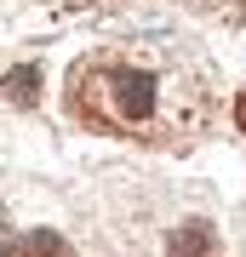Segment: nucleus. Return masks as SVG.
<instances>
[{
	"label": "nucleus",
	"mask_w": 246,
	"mask_h": 257,
	"mask_svg": "<svg viewBox=\"0 0 246 257\" xmlns=\"http://www.w3.org/2000/svg\"><path fill=\"white\" fill-rule=\"evenodd\" d=\"M74 109H80L92 126H109V132H143L160 109V86L149 69L132 63H86L74 74Z\"/></svg>",
	"instance_id": "1"
},
{
	"label": "nucleus",
	"mask_w": 246,
	"mask_h": 257,
	"mask_svg": "<svg viewBox=\"0 0 246 257\" xmlns=\"http://www.w3.org/2000/svg\"><path fill=\"white\" fill-rule=\"evenodd\" d=\"M0 257H74V246L63 234H52V229H35V234H18Z\"/></svg>",
	"instance_id": "2"
},
{
	"label": "nucleus",
	"mask_w": 246,
	"mask_h": 257,
	"mask_svg": "<svg viewBox=\"0 0 246 257\" xmlns=\"http://www.w3.org/2000/svg\"><path fill=\"white\" fill-rule=\"evenodd\" d=\"M206 246H212L206 223H183V229L172 234V246H166V257H206Z\"/></svg>",
	"instance_id": "3"
},
{
	"label": "nucleus",
	"mask_w": 246,
	"mask_h": 257,
	"mask_svg": "<svg viewBox=\"0 0 246 257\" xmlns=\"http://www.w3.org/2000/svg\"><path fill=\"white\" fill-rule=\"evenodd\" d=\"M6 92L18 97V103H35V92H40V69H18V74H6Z\"/></svg>",
	"instance_id": "4"
},
{
	"label": "nucleus",
	"mask_w": 246,
	"mask_h": 257,
	"mask_svg": "<svg viewBox=\"0 0 246 257\" xmlns=\"http://www.w3.org/2000/svg\"><path fill=\"white\" fill-rule=\"evenodd\" d=\"M235 126L246 132V86H240V97H235Z\"/></svg>",
	"instance_id": "5"
},
{
	"label": "nucleus",
	"mask_w": 246,
	"mask_h": 257,
	"mask_svg": "<svg viewBox=\"0 0 246 257\" xmlns=\"http://www.w3.org/2000/svg\"><path fill=\"white\" fill-rule=\"evenodd\" d=\"M240 6H246V0H240Z\"/></svg>",
	"instance_id": "6"
}]
</instances>
